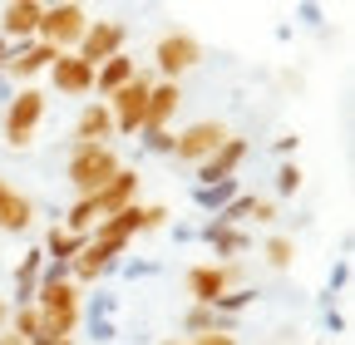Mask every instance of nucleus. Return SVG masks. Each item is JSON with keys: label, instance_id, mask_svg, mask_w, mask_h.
Returning <instances> with one entry per match:
<instances>
[{"label": "nucleus", "instance_id": "nucleus-10", "mask_svg": "<svg viewBox=\"0 0 355 345\" xmlns=\"http://www.w3.org/2000/svg\"><path fill=\"white\" fill-rule=\"evenodd\" d=\"M153 64H158V74H163L168 84H178V74H188L193 64H202V45H198V35H188V30L163 35V39H158V50H153Z\"/></svg>", "mask_w": 355, "mask_h": 345}, {"label": "nucleus", "instance_id": "nucleus-11", "mask_svg": "<svg viewBox=\"0 0 355 345\" xmlns=\"http://www.w3.org/2000/svg\"><path fill=\"white\" fill-rule=\"evenodd\" d=\"M40 15H44L40 0H10V6L0 10V39H6V45H30L35 30H40Z\"/></svg>", "mask_w": 355, "mask_h": 345}, {"label": "nucleus", "instance_id": "nucleus-32", "mask_svg": "<svg viewBox=\"0 0 355 345\" xmlns=\"http://www.w3.org/2000/svg\"><path fill=\"white\" fill-rule=\"evenodd\" d=\"M252 222H277V202L272 197H252V212H247Z\"/></svg>", "mask_w": 355, "mask_h": 345}, {"label": "nucleus", "instance_id": "nucleus-1", "mask_svg": "<svg viewBox=\"0 0 355 345\" xmlns=\"http://www.w3.org/2000/svg\"><path fill=\"white\" fill-rule=\"evenodd\" d=\"M35 311H40V340H69L79 326V286L74 281H50L35 291Z\"/></svg>", "mask_w": 355, "mask_h": 345}, {"label": "nucleus", "instance_id": "nucleus-33", "mask_svg": "<svg viewBox=\"0 0 355 345\" xmlns=\"http://www.w3.org/2000/svg\"><path fill=\"white\" fill-rule=\"evenodd\" d=\"M119 272H123L128 281H144V276H158V262H123Z\"/></svg>", "mask_w": 355, "mask_h": 345}, {"label": "nucleus", "instance_id": "nucleus-45", "mask_svg": "<svg viewBox=\"0 0 355 345\" xmlns=\"http://www.w3.org/2000/svg\"><path fill=\"white\" fill-rule=\"evenodd\" d=\"M30 345H50V340H30Z\"/></svg>", "mask_w": 355, "mask_h": 345}, {"label": "nucleus", "instance_id": "nucleus-40", "mask_svg": "<svg viewBox=\"0 0 355 345\" xmlns=\"http://www.w3.org/2000/svg\"><path fill=\"white\" fill-rule=\"evenodd\" d=\"M0 345H25V340H20V335H15V330L6 326V330H0Z\"/></svg>", "mask_w": 355, "mask_h": 345}, {"label": "nucleus", "instance_id": "nucleus-42", "mask_svg": "<svg viewBox=\"0 0 355 345\" xmlns=\"http://www.w3.org/2000/svg\"><path fill=\"white\" fill-rule=\"evenodd\" d=\"M6 60H10V45H6V39H0V69H6Z\"/></svg>", "mask_w": 355, "mask_h": 345}, {"label": "nucleus", "instance_id": "nucleus-36", "mask_svg": "<svg viewBox=\"0 0 355 345\" xmlns=\"http://www.w3.org/2000/svg\"><path fill=\"white\" fill-rule=\"evenodd\" d=\"M158 227H168V207H163V202L148 207V232H158Z\"/></svg>", "mask_w": 355, "mask_h": 345}, {"label": "nucleus", "instance_id": "nucleus-13", "mask_svg": "<svg viewBox=\"0 0 355 345\" xmlns=\"http://www.w3.org/2000/svg\"><path fill=\"white\" fill-rule=\"evenodd\" d=\"M247 153H252V143L247 139H227L202 168H198V188H207V183H227V178H237V168L247 163Z\"/></svg>", "mask_w": 355, "mask_h": 345}, {"label": "nucleus", "instance_id": "nucleus-30", "mask_svg": "<svg viewBox=\"0 0 355 345\" xmlns=\"http://www.w3.org/2000/svg\"><path fill=\"white\" fill-rule=\"evenodd\" d=\"M144 139V153L153 158H173V134H139Z\"/></svg>", "mask_w": 355, "mask_h": 345}, {"label": "nucleus", "instance_id": "nucleus-44", "mask_svg": "<svg viewBox=\"0 0 355 345\" xmlns=\"http://www.w3.org/2000/svg\"><path fill=\"white\" fill-rule=\"evenodd\" d=\"M55 345H74V335H69V340H55Z\"/></svg>", "mask_w": 355, "mask_h": 345}, {"label": "nucleus", "instance_id": "nucleus-38", "mask_svg": "<svg viewBox=\"0 0 355 345\" xmlns=\"http://www.w3.org/2000/svg\"><path fill=\"white\" fill-rule=\"evenodd\" d=\"M173 242H198V227L193 222H173Z\"/></svg>", "mask_w": 355, "mask_h": 345}, {"label": "nucleus", "instance_id": "nucleus-8", "mask_svg": "<svg viewBox=\"0 0 355 345\" xmlns=\"http://www.w3.org/2000/svg\"><path fill=\"white\" fill-rule=\"evenodd\" d=\"M123 45H128V25L123 20H89V30L79 35V45H74V55L84 60V64H104V60H114V55H123Z\"/></svg>", "mask_w": 355, "mask_h": 345}, {"label": "nucleus", "instance_id": "nucleus-24", "mask_svg": "<svg viewBox=\"0 0 355 345\" xmlns=\"http://www.w3.org/2000/svg\"><path fill=\"white\" fill-rule=\"evenodd\" d=\"M252 301H257L252 286H232V291H222V296L212 301V311H217V316H227V321H237V311H247Z\"/></svg>", "mask_w": 355, "mask_h": 345}, {"label": "nucleus", "instance_id": "nucleus-29", "mask_svg": "<svg viewBox=\"0 0 355 345\" xmlns=\"http://www.w3.org/2000/svg\"><path fill=\"white\" fill-rule=\"evenodd\" d=\"M291 15H296L306 30H326V6H316V0H301V6H291Z\"/></svg>", "mask_w": 355, "mask_h": 345}, {"label": "nucleus", "instance_id": "nucleus-17", "mask_svg": "<svg viewBox=\"0 0 355 345\" xmlns=\"http://www.w3.org/2000/svg\"><path fill=\"white\" fill-rule=\"evenodd\" d=\"M114 139V118H109V104H84L79 118H74V143H109Z\"/></svg>", "mask_w": 355, "mask_h": 345}, {"label": "nucleus", "instance_id": "nucleus-23", "mask_svg": "<svg viewBox=\"0 0 355 345\" xmlns=\"http://www.w3.org/2000/svg\"><path fill=\"white\" fill-rule=\"evenodd\" d=\"M261 256H266V267L272 272H291V262H296V242L286 237V232H272L261 242Z\"/></svg>", "mask_w": 355, "mask_h": 345}, {"label": "nucleus", "instance_id": "nucleus-6", "mask_svg": "<svg viewBox=\"0 0 355 345\" xmlns=\"http://www.w3.org/2000/svg\"><path fill=\"white\" fill-rule=\"evenodd\" d=\"M227 123H217V118H202V123H188L183 134H173V158L178 163H188V168H202L222 143H227Z\"/></svg>", "mask_w": 355, "mask_h": 345}, {"label": "nucleus", "instance_id": "nucleus-3", "mask_svg": "<svg viewBox=\"0 0 355 345\" xmlns=\"http://www.w3.org/2000/svg\"><path fill=\"white\" fill-rule=\"evenodd\" d=\"M84 30H89V10L74 6V0H60V6H44L35 39H40V45H50V50H60V55H74Z\"/></svg>", "mask_w": 355, "mask_h": 345}, {"label": "nucleus", "instance_id": "nucleus-43", "mask_svg": "<svg viewBox=\"0 0 355 345\" xmlns=\"http://www.w3.org/2000/svg\"><path fill=\"white\" fill-rule=\"evenodd\" d=\"M163 345H188V340H178V335H173V340H163Z\"/></svg>", "mask_w": 355, "mask_h": 345}, {"label": "nucleus", "instance_id": "nucleus-12", "mask_svg": "<svg viewBox=\"0 0 355 345\" xmlns=\"http://www.w3.org/2000/svg\"><path fill=\"white\" fill-rule=\"evenodd\" d=\"M44 74H50V84H55L60 94H69V99L94 94V64H84L79 55H60L50 69H44Z\"/></svg>", "mask_w": 355, "mask_h": 345}, {"label": "nucleus", "instance_id": "nucleus-18", "mask_svg": "<svg viewBox=\"0 0 355 345\" xmlns=\"http://www.w3.org/2000/svg\"><path fill=\"white\" fill-rule=\"evenodd\" d=\"M40 272H44V251H40V247H30V251L20 256V267H15V301H10V306H35Z\"/></svg>", "mask_w": 355, "mask_h": 345}, {"label": "nucleus", "instance_id": "nucleus-27", "mask_svg": "<svg viewBox=\"0 0 355 345\" xmlns=\"http://www.w3.org/2000/svg\"><path fill=\"white\" fill-rule=\"evenodd\" d=\"M301 178H306L301 163H296V158H286V163L277 168V183H272V188H277V197H296V193H301Z\"/></svg>", "mask_w": 355, "mask_h": 345}, {"label": "nucleus", "instance_id": "nucleus-16", "mask_svg": "<svg viewBox=\"0 0 355 345\" xmlns=\"http://www.w3.org/2000/svg\"><path fill=\"white\" fill-rule=\"evenodd\" d=\"M30 222H35V202L0 178V232L15 237V232H30Z\"/></svg>", "mask_w": 355, "mask_h": 345}, {"label": "nucleus", "instance_id": "nucleus-20", "mask_svg": "<svg viewBox=\"0 0 355 345\" xmlns=\"http://www.w3.org/2000/svg\"><path fill=\"white\" fill-rule=\"evenodd\" d=\"M84 242H89L84 232H64V227H55V222H50V232H44V247H40V251H44V262H60V267H69L74 256L84 251Z\"/></svg>", "mask_w": 355, "mask_h": 345}, {"label": "nucleus", "instance_id": "nucleus-22", "mask_svg": "<svg viewBox=\"0 0 355 345\" xmlns=\"http://www.w3.org/2000/svg\"><path fill=\"white\" fill-rule=\"evenodd\" d=\"M232 197H242V183H237V178H227V183H207V188L193 183V207L207 212V218H217V212L227 207Z\"/></svg>", "mask_w": 355, "mask_h": 345}, {"label": "nucleus", "instance_id": "nucleus-28", "mask_svg": "<svg viewBox=\"0 0 355 345\" xmlns=\"http://www.w3.org/2000/svg\"><path fill=\"white\" fill-rule=\"evenodd\" d=\"M114 311H119V296L94 291V296H89V306H84V321H114Z\"/></svg>", "mask_w": 355, "mask_h": 345}, {"label": "nucleus", "instance_id": "nucleus-19", "mask_svg": "<svg viewBox=\"0 0 355 345\" xmlns=\"http://www.w3.org/2000/svg\"><path fill=\"white\" fill-rule=\"evenodd\" d=\"M133 74H139V69H133V55H114V60H104V64L94 69V94H99V104H104L109 94H119Z\"/></svg>", "mask_w": 355, "mask_h": 345}, {"label": "nucleus", "instance_id": "nucleus-31", "mask_svg": "<svg viewBox=\"0 0 355 345\" xmlns=\"http://www.w3.org/2000/svg\"><path fill=\"white\" fill-rule=\"evenodd\" d=\"M89 340H94V345H114L119 340V326L114 321H89Z\"/></svg>", "mask_w": 355, "mask_h": 345}, {"label": "nucleus", "instance_id": "nucleus-7", "mask_svg": "<svg viewBox=\"0 0 355 345\" xmlns=\"http://www.w3.org/2000/svg\"><path fill=\"white\" fill-rule=\"evenodd\" d=\"M183 281H188L193 306H212L222 291L242 286V267H237V262H198V267H188V276H183Z\"/></svg>", "mask_w": 355, "mask_h": 345}, {"label": "nucleus", "instance_id": "nucleus-15", "mask_svg": "<svg viewBox=\"0 0 355 345\" xmlns=\"http://www.w3.org/2000/svg\"><path fill=\"white\" fill-rule=\"evenodd\" d=\"M178 104H183L178 84L153 79V89H148V114H144V134H168V118L178 114Z\"/></svg>", "mask_w": 355, "mask_h": 345}, {"label": "nucleus", "instance_id": "nucleus-34", "mask_svg": "<svg viewBox=\"0 0 355 345\" xmlns=\"http://www.w3.org/2000/svg\"><path fill=\"white\" fill-rule=\"evenodd\" d=\"M296 148H301V139L296 134H282V139H272V153L286 163V158H296Z\"/></svg>", "mask_w": 355, "mask_h": 345}, {"label": "nucleus", "instance_id": "nucleus-14", "mask_svg": "<svg viewBox=\"0 0 355 345\" xmlns=\"http://www.w3.org/2000/svg\"><path fill=\"white\" fill-rule=\"evenodd\" d=\"M198 242H207L212 256H222V262H237V256L252 247V237H247L242 227H227L222 218H207V222L198 227Z\"/></svg>", "mask_w": 355, "mask_h": 345}, {"label": "nucleus", "instance_id": "nucleus-26", "mask_svg": "<svg viewBox=\"0 0 355 345\" xmlns=\"http://www.w3.org/2000/svg\"><path fill=\"white\" fill-rule=\"evenodd\" d=\"M10 330L30 345V340H40V311L35 306H10Z\"/></svg>", "mask_w": 355, "mask_h": 345}, {"label": "nucleus", "instance_id": "nucleus-37", "mask_svg": "<svg viewBox=\"0 0 355 345\" xmlns=\"http://www.w3.org/2000/svg\"><path fill=\"white\" fill-rule=\"evenodd\" d=\"M188 345H237V335H222V330H217V335H193Z\"/></svg>", "mask_w": 355, "mask_h": 345}, {"label": "nucleus", "instance_id": "nucleus-39", "mask_svg": "<svg viewBox=\"0 0 355 345\" xmlns=\"http://www.w3.org/2000/svg\"><path fill=\"white\" fill-rule=\"evenodd\" d=\"M10 99H15V84L6 79V69H0V104H10Z\"/></svg>", "mask_w": 355, "mask_h": 345}, {"label": "nucleus", "instance_id": "nucleus-9", "mask_svg": "<svg viewBox=\"0 0 355 345\" xmlns=\"http://www.w3.org/2000/svg\"><path fill=\"white\" fill-rule=\"evenodd\" d=\"M84 202H89V218H94V227H99V222H109L114 212L133 207V202H139V168H119L114 178H109L94 197H84Z\"/></svg>", "mask_w": 355, "mask_h": 345}, {"label": "nucleus", "instance_id": "nucleus-25", "mask_svg": "<svg viewBox=\"0 0 355 345\" xmlns=\"http://www.w3.org/2000/svg\"><path fill=\"white\" fill-rule=\"evenodd\" d=\"M350 286V256H336V267L326 276V291H321V306H336V296H345Z\"/></svg>", "mask_w": 355, "mask_h": 345}, {"label": "nucleus", "instance_id": "nucleus-5", "mask_svg": "<svg viewBox=\"0 0 355 345\" xmlns=\"http://www.w3.org/2000/svg\"><path fill=\"white\" fill-rule=\"evenodd\" d=\"M44 123V94L35 89V84H25V89H15V99L6 104V143L10 148H30L35 134Z\"/></svg>", "mask_w": 355, "mask_h": 345}, {"label": "nucleus", "instance_id": "nucleus-21", "mask_svg": "<svg viewBox=\"0 0 355 345\" xmlns=\"http://www.w3.org/2000/svg\"><path fill=\"white\" fill-rule=\"evenodd\" d=\"M237 335V321H227V316H217L212 306H188V316H183V335L193 340V335Z\"/></svg>", "mask_w": 355, "mask_h": 345}, {"label": "nucleus", "instance_id": "nucleus-4", "mask_svg": "<svg viewBox=\"0 0 355 345\" xmlns=\"http://www.w3.org/2000/svg\"><path fill=\"white\" fill-rule=\"evenodd\" d=\"M148 89H153V74H133L119 94H109V118H114V134L133 139L144 134V114H148Z\"/></svg>", "mask_w": 355, "mask_h": 345}, {"label": "nucleus", "instance_id": "nucleus-35", "mask_svg": "<svg viewBox=\"0 0 355 345\" xmlns=\"http://www.w3.org/2000/svg\"><path fill=\"white\" fill-rule=\"evenodd\" d=\"M321 326H326L331 335H345V316H340L336 306H326V316H321Z\"/></svg>", "mask_w": 355, "mask_h": 345}, {"label": "nucleus", "instance_id": "nucleus-2", "mask_svg": "<svg viewBox=\"0 0 355 345\" xmlns=\"http://www.w3.org/2000/svg\"><path fill=\"white\" fill-rule=\"evenodd\" d=\"M119 153L109 143H69V168H64V178L79 197H94L114 172H119Z\"/></svg>", "mask_w": 355, "mask_h": 345}, {"label": "nucleus", "instance_id": "nucleus-41", "mask_svg": "<svg viewBox=\"0 0 355 345\" xmlns=\"http://www.w3.org/2000/svg\"><path fill=\"white\" fill-rule=\"evenodd\" d=\"M10 326V301H0V330Z\"/></svg>", "mask_w": 355, "mask_h": 345}]
</instances>
